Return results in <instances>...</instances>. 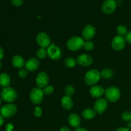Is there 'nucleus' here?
<instances>
[{
	"mask_svg": "<svg viewBox=\"0 0 131 131\" xmlns=\"http://www.w3.org/2000/svg\"><path fill=\"white\" fill-rule=\"evenodd\" d=\"M4 58V51L2 47L0 46V60Z\"/></svg>",
	"mask_w": 131,
	"mask_h": 131,
	"instance_id": "36",
	"label": "nucleus"
},
{
	"mask_svg": "<svg viewBox=\"0 0 131 131\" xmlns=\"http://www.w3.org/2000/svg\"><path fill=\"white\" fill-rule=\"evenodd\" d=\"M43 95L44 93L43 90L38 87H35L31 90L29 93V99L32 103L35 105H38L43 101Z\"/></svg>",
	"mask_w": 131,
	"mask_h": 131,
	"instance_id": "5",
	"label": "nucleus"
},
{
	"mask_svg": "<svg viewBox=\"0 0 131 131\" xmlns=\"http://www.w3.org/2000/svg\"><path fill=\"white\" fill-rule=\"evenodd\" d=\"M77 60L74 58L72 57H68L64 61V64L65 66L67 68H74L76 65Z\"/></svg>",
	"mask_w": 131,
	"mask_h": 131,
	"instance_id": "23",
	"label": "nucleus"
},
{
	"mask_svg": "<svg viewBox=\"0 0 131 131\" xmlns=\"http://www.w3.org/2000/svg\"><path fill=\"white\" fill-rule=\"evenodd\" d=\"M1 98L0 97V105H1Z\"/></svg>",
	"mask_w": 131,
	"mask_h": 131,
	"instance_id": "42",
	"label": "nucleus"
},
{
	"mask_svg": "<svg viewBox=\"0 0 131 131\" xmlns=\"http://www.w3.org/2000/svg\"><path fill=\"white\" fill-rule=\"evenodd\" d=\"M117 8V3L115 0H106L101 6V10L104 14L110 15L113 14Z\"/></svg>",
	"mask_w": 131,
	"mask_h": 131,
	"instance_id": "9",
	"label": "nucleus"
},
{
	"mask_svg": "<svg viewBox=\"0 0 131 131\" xmlns=\"http://www.w3.org/2000/svg\"><path fill=\"white\" fill-rule=\"evenodd\" d=\"M115 131H130L127 127H118Z\"/></svg>",
	"mask_w": 131,
	"mask_h": 131,
	"instance_id": "35",
	"label": "nucleus"
},
{
	"mask_svg": "<svg viewBox=\"0 0 131 131\" xmlns=\"http://www.w3.org/2000/svg\"><path fill=\"white\" fill-rule=\"evenodd\" d=\"M68 122L72 127L77 129L80 126L81 120L80 116L78 114L71 113L69 115L68 117Z\"/></svg>",
	"mask_w": 131,
	"mask_h": 131,
	"instance_id": "17",
	"label": "nucleus"
},
{
	"mask_svg": "<svg viewBox=\"0 0 131 131\" xmlns=\"http://www.w3.org/2000/svg\"><path fill=\"white\" fill-rule=\"evenodd\" d=\"M47 56V50L46 49V48H42V47H40V49H38V51H37V56L38 59L43 60V59H44Z\"/></svg>",
	"mask_w": 131,
	"mask_h": 131,
	"instance_id": "25",
	"label": "nucleus"
},
{
	"mask_svg": "<svg viewBox=\"0 0 131 131\" xmlns=\"http://www.w3.org/2000/svg\"><path fill=\"white\" fill-rule=\"evenodd\" d=\"M12 4L15 6H20L23 5L24 0H10Z\"/></svg>",
	"mask_w": 131,
	"mask_h": 131,
	"instance_id": "32",
	"label": "nucleus"
},
{
	"mask_svg": "<svg viewBox=\"0 0 131 131\" xmlns=\"http://www.w3.org/2000/svg\"><path fill=\"white\" fill-rule=\"evenodd\" d=\"M49 81V75L46 72H40L36 78V84L40 88H43L48 85Z\"/></svg>",
	"mask_w": 131,
	"mask_h": 131,
	"instance_id": "11",
	"label": "nucleus"
},
{
	"mask_svg": "<svg viewBox=\"0 0 131 131\" xmlns=\"http://www.w3.org/2000/svg\"><path fill=\"white\" fill-rule=\"evenodd\" d=\"M130 99H131V95H130Z\"/></svg>",
	"mask_w": 131,
	"mask_h": 131,
	"instance_id": "43",
	"label": "nucleus"
},
{
	"mask_svg": "<svg viewBox=\"0 0 131 131\" xmlns=\"http://www.w3.org/2000/svg\"><path fill=\"white\" fill-rule=\"evenodd\" d=\"M122 118L124 121L126 122H131V112L129 111H124L122 115Z\"/></svg>",
	"mask_w": 131,
	"mask_h": 131,
	"instance_id": "28",
	"label": "nucleus"
},
{
	"mask_svg": "<svg viewBox=\"0 0 131 131\" xmlns=\"http://www.w3.org/2000/svg\"><path fill=\"white\" fill-rule=\"evenodd\" d=\"M125 38L127 43H129V44H131V31H129L127 32L126 35L125 36Z\"/></svg>",
	"mask_w": 131,
	"mask_h": 131,
	"instance_id": "33",
	"label": "nucleus"
},
{
	"mask_svg": "<svg viewBox=\"0 0 131 131\" xmlns=\"http://www.w3.org/2000/svg\"><path fill=\"white\" fill-rule=\"evenodd\" d=\"M33 115L36 117H40L42 115V110L40 107L37 106L33 110Z\"/></svg>",
	"mask_w": 131,
	"mask_h": 131,
	"instance_id": "31",
	"label": "nucleus"
},
{
	"mask_svg": "<svg viewBox=\"0 0 131 131\" xmlns=\"http://www.w3.org/2000/svg\"><path fill=\"white\" fill-rule=\"evenodd\" d=\"M83 48L86 50V51H90L94 49V43L90 40H86L84 42L83 44Z\"/></svg>",
	"mask_w": 131,
	"mask_h": 131,
	"instance_id": "26",
	"label": "nucleus"
},
{
	"mask_svg": "<svg viewBox=\"0 0 131 131\" xmlns=\"http://www.w3.org/2000/svg\"><path fill=\"white\" fill-rule=\"evenodd\" d=\"M96 114L97 113L94 109L86 108L82 112V116L86 120H92L95 117Z\"/></svg>",
	"mask_w": 131,
	"mask_h": 131,
	"instance_id": "20",
	"label": "nucleus"
},
{
	"mask_svg": "<svg viewBox=\"0 0 131 131\" xmlns=\"http://www.w3.org/2000/svg\"><path fill=\"white\" fill-rule=\"evenodd\" d=\"M1 98L5 102L12 103L17 98V93L14 88L11 87L3 88L1 92Z\"/></svg>",
	"mask_w": 131,
	"mask_h": 131,
	"instance_id": "3",
	"label": "nucleus"
},
{
	"mask_svg": "<svg viewBox=\"0 0 131 131\" xmlns=\"http://www.w3.org/2000/svg\"><path fill=\"white\" fill-rule=\"evenodd\" d=\"M74 131H89L88 130H87L86 129H85V128L84 127H78L77 128V129H75V130Z\"/></svg>",
	"mask_w": 131,
	"mask_h": 131,
	"instance_id": "38",
	"label": "nucleus"
},
{
	"mask_svg": "<svg viewBox=\"0 0 131 131\" xmlns=\"http://www.w3.org/2000/svg\"><path fill=\"white\" fill-rule=\"evenodd\" d=\"M101 78V72L96 69H91L84 75V83L88 86H94Z\"/></svg>",
	"mask_w": 131,
	"mask_h": 131,
	"instance_id": "1",
	"label": "nucleus"
},
{
	"mask_svg": "<svg viewBox=\"0 0 131 131\" xmlns=\"http://www.w3.org/2000/svg\"><path fill=\"white\" fill-rule=\"evenodd\" d=\"M105 90L100 85H94L91 87L90 90V93L93 98H100L104 94H105Z\"/></svg>",
	"mask_w": 131,
	"mask_h": 131,
	"instance_id": "16",
	"label": "nucleus"
},
{
	"mask_svg": "<svg viewBox=\"0 0 131 131\" xmlns=\"http://www.w3.org/2000/svg\"><path fill=\"white\" fill-rule=\"evenodd\" d=\"M47 56L53 60H58L61 58V49L55 45L54 43H52L47 49Z\"/></svg>",
	"mask_w": 131,
	"mask_h": 131,
	"instance_id": "8",
	"label": "nucleus"
},
{
	"mask_svg": "<svg viewBox=\"0 0 131 131\" xmlns=\"http://www.w3.org/2000/svg\"><path fill=\"white\" fill-rule=\"evenodd\" d=\"M36 42L40 47L47 48L51 43V39L47 33L40 32L36 37Z\"/></svg>",
	"mask_w": 131,
	"mask_h": 131,
	"instance_id": "7",
	"label": "nucleus"
},
{
	"mask_svg": "<svg viewBox=\"0 0 131 131\" xmlns=\"http://www.w3.org/2000/svg\"><path fill=\"white\" fill-rule=\"evenodd\" d=\"M59 131H71V130L68 127H62Z\"/></svg>",
	"mask_w": 131,
	"mask_h": 131,
	"instance_id": "37",
	"label": "nucleus"
},
{
	"mask_svg": "<svg viewBox=\"0 0 131 131\" xmlns=\"http://www.w3.org/2000/svg\"><path fill=\"white\" fill-rule=\"evenodd\" d=\"M77 63L80 66L89 67L93 63V59L92 56L87 54H82L79 55L76 59Z\"/></svg>",
	"mask_w": 131,
	"mask_h": 131,
	"instance_id": "13",
	"label": "nucleus"
},
{
	"mask_svg": "<svg viewBox=\"0 0 131 131\" xmlns=\"http://www.w3.org/2000/svg\"><path fill=\"white\" fill-rule=\"evenodd\" d=\"M10 84V77L6 73L0 74V86L3 88L8 87Z\"/></svg>",
	"mask_w": 131,
	"mask_h": 131,
	"instance_id": "21",
	"label": "nucleus"
},
{
	"mask_svg": "<svg viewBox=\"0 0 131 131\" xmlns=\"http://www.w3.org/2000/svg\"><path fill=\"white\" fill-rule=\"evenodd\" d=\"M42 90H43L44 95H49L52 94L53 93L54 90V87L52 85H47V86L43 88Z\"/></svg>",
	"mask_w": 131,
	"mask_h": 131,
	"instance_id": "29",
	"label": "nucleus"
},
{
	"mask_svg": "<svg viewBox=\"0 0 131 131\" xmlns=\"http://www.w3.org/2000/svg\"><path fill=\"white\" fill-rule=\"evenodd\" d=\"M126 40L125 37L121 36H116L111 42V47L115 51H120L124 49L126 46Z\"/></svg>",
	"mask_w": 131,
	"mask_h": 131,
	"instance_id": "10",
	"label": "nucleus"
},
{
	"mask_svg": "<svg viewBox=\"0 0 131 131\" xmlns=\"http://www.w3.org/2000/svg\"><path fill=\"white\" fill-rule=\"evenodd\" d=\"M1 67H2V63H1V62L0 61V69L1 68Z\"/></svg>",
	"mask_w": 131,
	"mask_h": 131,
	"instance_id": "41",
	"label": "nucleus"
},
{
	"mask_svg": "<svg viewBox=\"0 0 131 131\" xmlns=\"http://www.w3.org/2000/svg\"><path fill=\"white\" fill-rule=\"evenodd\" d=\"M13 129H14V126L10 124H8V125L6 126V131H12L13 130Z\"/></svg>",
	"mask_w": 131,
	"mask_h": 131,
	"instance_id": "34",
	"label": "nucleus"
},
{
	"mask_svg": "<svg viewBox=\"0 0 131 131\" xmlns=\"http://www.w3.org/2000/svg\"><path fill=\"white\" fill-rule=\"evenodd\" d=\"M84 39L80 37H72L67 42V47L70 51H77L83 47Z\"/></svg>",
	"mask_w": 131,
	"mask_h": 131,
	"instance_id": "4",
	"label": "nucleus"
},
{
	"mask_svg": "<svg viewBox=\"0 0 131 131\" xmlns=\"http://www.w3.org/2000/svg\"><path fill=\"white\" fill-rule=\"evenodd\" d=\"M28 70H27L26 69H21L19 70V71L18 72V75L20 78H22V79H24V78H26L27 76H28Z\"/></svg>",
	"mask_w": 131,
	"mask_h": 131,
	"instance_id": "30",
	"label": "nucleus"
},
{
	"mask_svg": "<svg viewBox=\"0 0 131 131\" xmlns=\"http://www.w3.org/2000/svg\"><path fill=\"white\" fill-rule=\"evenodd\" d=\"M108 106L107 101L105 99L100 98L95 101L94 104V110L96 113L99 115H102L105 112Z\"/></svg>",
	"mask_w": 131,
	"mask_h": 131,
	"instance_id": "12",
	"label": "nucleus"
},
{
	"mask_svg": "<svg viewBox=\"0 0 131 131\" xmlns=\"http://www.w3.org/2000/svg\"><path fill=\"white\" fill-rule=\"evenodd\" d=\"M65 95L67 96H72L75 93V88L72 85H67L65 88Z\"/></svg>",
	"mask_w": 131,
	"mask_h": 131,
	"instance_id": "27",
	"label": "nucleus"
},
{
	"mask_svg": "<svg viewBox=\"0 0 131 131\" xmlns=\"http://www.w3.org/2000/svg\"><path fill=\"white\" fill-rule=\"evenodd\" d=\"M40 61L35 58H31L26 61L25 69L29 72H34L39 68Z\"/></svg>",
	"mask_w": 131,
	"mask_h": 131,
	"instance_id": "15",
	"label": "nucleus"
},
{
	"mask_svg": "<svg viewBox=\"0 0 131 131\" xmlns=\"http://www.w3.org/2000/svg\"><path fill=\"white\" fill-rule=\"evenodd\" d=\"M4 124V117L0 114V127L2 126Z\"/></svg>",
	"mask_w": 131,
	"mask_h": 131,
	"instance_id": "39",
	"label": "nucleus"
},
{
	"mask_svg": "<svg viewBox=\"0 0 131 131\" xmlns=\"http://www.w3.org/2000/svg\"><path fill=\"white\" fill-rule=\"evenodd\" d=\"M113 74L114 73L113 70L108 69V68L103 69V70L101 72V77H102V78L106 79H109L112 78L113 76Z\"/></svg>",
	"mask_w": 131,
	"mask_h": 131,
	"instance_id": "22",
	"label": "nucleus"
},
{
	"mask_svg": "<svg viewBox=\"0 0 131 131\" xmlns=\"http://www.w3.org/2000/svg\"><path fill=\"white\" fill-rule=\"evenodd\" d=\"M74 102L72 98L69 96L65 95L62 97L61 101V105L63 108L66 110H71L74 107Z\"/></svg>",
	"mask_w": 131,
	"mask_h": 131,
	"instance_id": "19",
	"label": "nucleus"
},
{
	"mask_svg": "<svg viewBox=\"0 0 131 131\" xmlns=\"http://www.w3.org/2000/svg\"><path fill=\"white\" fill-rule=\"evenodd\" d=\"M127 127L129 130H131V122H129L127 123Z\"/></svg>",
	"mask_w": 131,
	"mask_h": 131,
	"instance_id": "40",
	"label": "nucleus"
},
{
	"mask_svg": "<svg viewBox=\"0 0 131 131\" xmlns=\"http://www.w3.org/2000/svg\"><path fill=\"white\" fill-rule=\"evenodd\" d=\"M17 111V107L15 104L13 103H8L3 105L0 108L1 115L4 118H10L14 116Z\"/></svg>",
	"mask_w": 131,
	"mask_h": 131,
	"instance_id": "6",
	"label": "nucleus"
},
{
	"mask_svg": "<svg viewBox=\"0 0 131 131\" xmlns=\"http://www.w3.org/2000/svg\"><path fill=\"white\" fill-rule=\"evenodd\" d=\"M12 64L14 67L21 69L25 67L26 61L23 56L20 55H15L12 58Z\"/></svg>",
	"mask_w": 131,
	"mask_h": 131,
	"instance_id": "18",
	"label": "nucleus"
},
{
	"mask_svg": "<svg viewBox=\"0 0 131 131\" xmlns=\"http://www.w3.org/2000/svg\"><path fill=\"white\" fill-rule=\"evenodd\" d=\"M104 95L107 101L110 102H116L120 98L121 92L118 87L112 86L106 90Z\"/></svg>",
	"mask_w": 131,
	"mask_h": 131,
	"instance_id": "2",
	"label": "nucleus"
},
{
	"mask_svg": "<svg viewBox=\"0 0 131 131\" xmlns=\"http://www.w3.org/2000/svg\"><path fill=\"white\" fill-rule=\"evenodd\" d=\"M96 34V29L93 25L88 24L86 25L83 29L82 36L86 40H89L95 37Z\"/></svg>",
	"mask_w": 131,
	"mask_h": 131,
	"instance_id": "14",
	"label": "nucleus"
},
{
	"mask_svg": "<svg viewBox=\"0 0 131 131\" xmlns=\"http://www.w3.org/2000/svg\"><path fill=\"white\" fill-rule=\"evenodd\" d=\"M127 32V28L125 25L118 26L117 29H116V33H117L118 35L121 36V37H124V36L126 35Z\"/></svg>",
	"mask_w": 131,
	"mask_h": 131,
	"instance_id": "24",
	"label": "nucleus"
}]
</instances>
